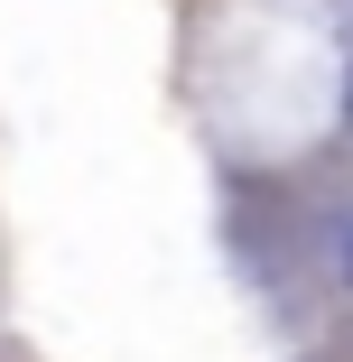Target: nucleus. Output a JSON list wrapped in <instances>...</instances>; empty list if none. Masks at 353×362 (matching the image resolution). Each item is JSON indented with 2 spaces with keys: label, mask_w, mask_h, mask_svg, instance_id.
<instances>
[]
</instances>
